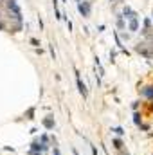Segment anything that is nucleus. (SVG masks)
<instances>
[{"label":"nucleus","mask_w":153,"mask_h":155,"mask_svg":"<svg viewBox=\"0 0 153 155\" xmlns=\"http://www.w3.org/2000/svg\"><path fill=\"white\" fill-rule=\"evenodd\" d=\"M122 15H124L126 18H130V20H133V18L137 16V15H135V13H133V11L130 9V7H124V11H122Z\"/></svg>","instance_id":"20e7f679"},{"label":"nucleus","mask_w":153,"mask_h":155,"mask_svg":"<svg viewBox=\"0 0 153 155\" xmlns=\"http://www.w3.org/2000/svg\"><path fill=\"white\" fill-rule=\"evenodd\" d=\"M4 2H5V5H7V9L15 13V16H16V20H18V22H22V13H20V7L16 5V0H4Z\"/></svg>","instance_id":"f257e3e1"},{"label":"nucleus","mask_w":153,"mask_h":155,"mask_svg":"<svg viewBox=\"0 0 153 155\" xmlns=\"http://www.w3.org/2000/svg\"><path fill=\"white\" fill-rule=\"evenodd\" d=\"M114 144H115V148H121V146H122V143H121L119 139H115V141H114Z\"/></svg>","instance_id":"9d476101"},{"label":"nucleus","mask_w":153,"mask_h":155,"mask_svg":"<svg viewBox=\"0 0 153 155\" xmlns=\"http://www.w3.org/2000/svg\"><path fill=\"white\" fill-rule=\"evenodd\" d=\"M142 94H144L146 97H150V99H151V97H153V87H148V88H144V90H142Z\"/></svg>","instance_id":"423d86ee"},{"label":"nucleus","mask_w":153,"mask_h":155,"mask_svg":"<svg viewBox=\"0 0 153 155\" xmlns=\"http://www.w3.org/2000/svg\"><path fill=\"white\" fill-rule=\"evenodd\" d=\"M114 132L117 134V135H122V134H124V132H122V128H114Z\"/></svg>","instance_id":"1a4fd4ad"},{"label":"nucleus","mask_w":153,"mask_h":155,"mask_svg":"<svg viewBox=\"0 0 153 155\" xmlns=\"http://www.w3.org/2000/svg\"><path fill=\"white\" fill-rule=\"evenodd\" d=\"M117 25H119L121 29L124 27V20H122V16H119V18H117Z\"/></svg>","instance_id":"6e6552de"},{"label":"nucleus","mask_w":153,"mask_h":155,"mask_svg":"<svg viewBox=\"0 0 153 155\" xmlns=\"http://www.w3.org/2000/svg\"><path fill=\"white\" fill-rule=\"evenodd\" d=\"M77 2H81V0H77Z\"/></svg>","instance_id":"ddd939ff"},{"label":"nucleus","mask_w":153,"mask_h":155,"mask_svg":"<svg viewBox=\"0 0 153 155\" xmlns=\"http://www.w3.org/2000/svg\"><path fill=\"white\" fill-rule=\"evenodd\" d=\"M76 79H77V88H79V92L83 94V96H86V88H85V85H83V81H81V78H79V72L76 71Z\"/></svg>","instance_id":"7ed1b4c3"},{"label":"nucleus","mask_w":153,"mask_h":155,"mask_svg":"<svg viewBox=\"0 0 153 155\" xmlns=\"http://www.w3.org/2000/svg\"><path fill=\"white\" fill-rule=\"evenodd\" d=\"M43 124H45L47 128H52V126H54V123H52V119H45V121H43Z\"/></svg>","instance_id":"0eeeda50"},{"label":"nucleus","mask_w":153,"mask_h":155,"mask_svg":"<svg viewBox=\"0 0 153 155\" xmlns=\"http://www.w3.org/2000/svg\"><path fill=\"white\" fill-rule=\"evenodd\" d=\"M77 11L81 13V16H88L90 15V2H79L77 4Z\"/></svg>","instance_id":"f03ea898"},{"label":"nucleus","mask_w":153,"mask_h":155,"mask_svg":"<svg viewBox=\"0 0 153 155\" xmlns=\"http://www.w3.org/2000/svg\"><path fill=\"white\" fill-rule=\"evenodd\" d=\"M29 155H41V153H38V152H31Z\"/></svg>","instance_id":"9b49d317"},{"label":"nucleus","mask_w":153,"mask_h":155,"mask_svg":"<svg viewBox=\"0 0 153 155\" xmlns=\"http://www.w3.org/2000/svg\"><path fill=\"white\" fill-rule=\"evenodd\" d=\"M54 155H60V152H58V150H54Z\"/></svg>","instance_id":"f8f14e48"},{"label":"nucleus","mask_w":153,"mask_h":155,"mask_svg":"<svg viewBox=\"0 0 153 155\" xmlns=\"http://www.w3.org/2000/svg\"><path fill=\"white\" fill-rule=\"evenodd\" d=\"M137 27H139V22H137V18L130 20V25H128V29H130V31H137Z\"/></svg>","instance_id":"39448f33"}]
</instances>
